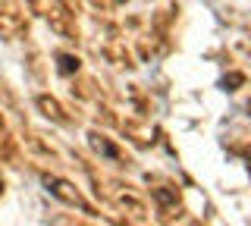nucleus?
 Listing matches in <instances>:
<instances>
[{
  "label": "nucleus",
  "mask_w": 251,
  "mask_h": 226,
  "mask_svg": "<svg viewBox=\"0 0 251 226\" xmlns=\"http://www.w3.org/2000/svg\"><path fill=\"white\" fill-rule=\"evenodd\" d=\"M60 63H63V66H60V69H63V73H73V69L78 66V60H73V57H63V60H60Z\"/></svg>",
  "instance_id": "obj_1"
}]
</instances>
